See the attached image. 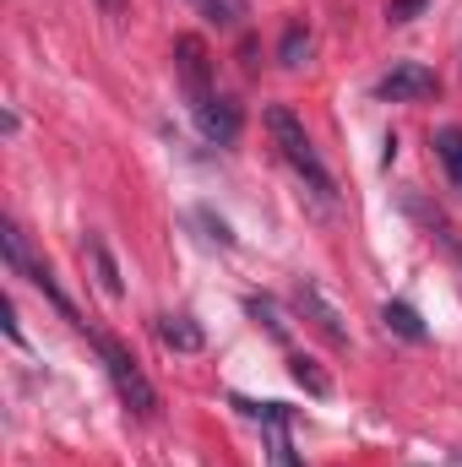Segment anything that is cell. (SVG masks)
I'll return each mask as SVG.
<instances>
[{"mask_svg": "<svg viewBox=\"0 0 462 467\" xmlns=\"http://www.w3.org/2000/svg\"><path fill=\"white\" fill-rule=\"evenodd\" d=\"M436 158L446 163V174H452V185L462 191V130H457V125H446V130H436Z\"/></svg>", "mask_w": 462, "mask_h": 467, "instance_id": "cell-11", "label": "cell"}, {"mask_svg": "<svg viewBox=\"0 0 462 467\" xmlns=\"http://www.w3.org/2000/svg\"><path fill=\"white\" fill-rule=\"evenodd\" d=\"M99 5H104L110 16H120V11H125V0H99Z\"/></svg>", "mask_w": 462, "mask_h": 467, "instance_id": "cell-17", "label": "cell"}, {"mask_svg": "<svg viewBox=\"0 0 462 467\" xmlns=\"http://www.w3.org/2000/svg\"><path fill=\"white\" fill-rule=\"evenodd\" d=\"M82 250H88V261H93V272H99V288H104L110 299H120V294H125V283H120V266H115V255H110V244H104L99 234H88V244H82Z\"/></svg>", "mask_w": 462, "mask_h": 467, "instance_id": "cell-9", "label": "cell"}, {"mask_svg": "<svg viewBox=\"0 0 462 467\" xmlns=\"http://www.w3.org/2000/svg\"><path fill=\"white\" fill-rule=\"evenodd\" d=\"M196 5H202V16H207L213 27H245V16H250L245 0H196Z\"/></svg>", "mask_w": 462, "mask_h": 467, "instance_id": "cell-12", "label": "cell"}, {"mask_svg": "<svg viewBox=\"0 0 462 467\" xmlns=\"http://www.w3.org/2000/svg\"><path fill=\"white\" fill-rule=\"evenodd\" d=\"M267 130H272V141H278V152L299 169V180L310 185V196L321 202V207H332L338 202V185H332V174H327V163H321V152L310 147V136H305V125L299 115L289 109V104H272L267 109Z\"/></svg>", "mask_w": 462, "mask_h": 467, "instance_id": "cell-1", "label": "cell"}, {"mask_svg": "<svg viewBox=\"0 0 462 467\" xmlns=\"http://www.w3.org/2000/svg\"><path fill=\"white\" fill-rule=\"evenodd\" d=\"M294 305H299V316H305V321H310V327H316V332H321V337L332 343V348H348V327H343V316H338V310L327 305V294H321V288H316L310 277H305V283L294 288Z\"/></svg>", "mask_w": 462, "mask_h": 467, "instance_id": "cell-5", "label": "cell"}, {"mask_svg": "<svg viewBox=\"0 0 462 467\" xmlns=\"http://www.w3.org/2000/svg\"><path fill=\"white\" fill-rule=\"evenodd\" d=\"M152 327H158V343L174 348V353H202L207 348V332H202L191 316H158Z\"/></svg>", "mask_w": 462, "mask_h": 467, "instance_id": "cell-7", "label": "cell"}, {"mask_svg": "<svg viewBox=\"0 0 462 467\" xmlns=\"http://www.w3.org/2000/svg\"><path fill=\"white\" fill-rule=\"evenodd\" d=\"M381 321H386V332H397L403 343H430V327H425L419 310L403 305V299H386V305H381Z\"/></svg>", "mask_w": 462, "mask_h": 467, "instance_id": "cell-8", "label": "cell"}, {"mask_svg": "<svg viewBox=\"0 0 462 467\" xmlns=\"http://www.w3.org/2000/svg\"><path fill=\"white\" fill-rule=\"evenodd\" d=\"M425 5H430V0H392V5H386V16H392V22H414Z\"/></svg>", "mask_w": 462, "mask_h": 467, "instance_id": "cell-16", "label": "cell"}, {"mask_svg": "<svg viewBox=\"0 0 462 467\" xmlns=\"http://www.w3.org/2000/svg\"><path fill=\"white\" fill-rule=\"evenodd\" d=\"M245 310L267 327V337H272V343H289V321L278 316V305H272V299H245Z\"/></svg>", "mask_w": 462, "mask_h": 467, "instance_id": "cell-14", "label": "cell"}, {"mask_svg": "<svg viewBox=\"0 0 462 467\" xmlns=\"http://www.w3.org/2000/svg\"><path fill=\"white\" fill-rule=\"evenodd\" d=\"M436 88H441V77L430 71V66H419V60H397L381 82H375V93L381 99H392V104H414V99H436Z\"/></svg>", "mask_w": 462, "mask_h": 467, "instance_id": "cell-4", "label": "cell"}, {"mask_svg": "<svg viewBox=\"0 0 462 467\" xmlns=\"http://www.w3.org/2000/svg\"><path fill=\"white\" fill-rule=\"evenodd\" d=\"M289 375H294V380H299V386H305L310 397H332V375H327V369H321L316 358L294 353V358H289Z\"/></svg>", "mask_w": 462, "mask_h": 467, "instance_id": "cell-10", "label": "cell"}, {"mask_svg": "<svg viewBox=\"0 0 462 467\" xmlns=\"http://www.w3.org/2000/svg\"><path fill=\"white\" fill-rule=\"evenodd\" d=\"M174 71H180V82H185L191 109H196L202 99H213V60H207V44H202L196 33L174 38Z\"/></svg>", "mask_w": 462, "mask_h": 467, "instance_id": "cell-3", "label": "cell"}, {"mask_svg": "<svg viewBox=\"0 0 462 467\" xmlns=\"http://www.w3.org/2000/svg\"><path fill=\"white\" fill-rule=\"evenodd\" d=\"M196 125H202V136L213 147H234L239 141V104H229V99H202L196 104Z\"/></svg>", "mask_w": 462, "mask_h": 467, "instance_id": "cell-6", "label": "cell"}, {"mask_svg": "<svg viewBox=\"0 0 462 467\" xmlns=\"http://www.w3.org/2000/svg\"><path fill=\"white\" fill-rule=\"evenodd\" d=\"M93 348H99V358H104V369H110V380H115L120 402L136 413V419H158V391H152V380L142 375V364H136V353L125 348V343H115V337H93Z\"/></svg>", "mask_w": 462, "mask_h": 467, "instance_id": "cell-2", "label": "cell"}, {"mask_svg": "<svg viewBox=\"0 0 462 467\" xmlns=\"http://www.w3.org/2000/svg\"><path fill=\"white\" fill-rule=\"evenodd\" d=\"M278 60H283L289 71H294V66H305V60H310V33H305V27H289V33H283V44H278Z\"/></svg>", "mask_w": 462, "mask_h": 467, "instance_id": "cell-15", "label": "cell"}, {"mask_svg": "<svg viewBox=\"0 0 462 467\" xmlns=\"http://www.w3.org/2000/svg\"><path fill=\"white\" fill-rule=\"evenodd\" d=\"M261 430H267V446H272V467H299L294 441H289V419H272V424H261Z\"/></svg>", "mask_w": 462, "mask_h": 467, "instance_id": "cell-13", "label": "cell"}]
</instances>
